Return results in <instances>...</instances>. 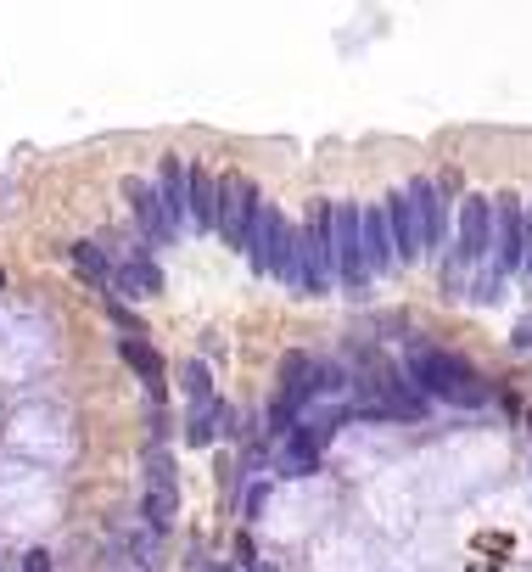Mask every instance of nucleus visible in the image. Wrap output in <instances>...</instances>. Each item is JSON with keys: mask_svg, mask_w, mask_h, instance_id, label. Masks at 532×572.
I'll return each mask as SVG.
<instances>
[{"mask_svg": "<svg viewBox=\"0 0 532 572\" xmlns=\"http://www.w3.org/2000/svg\"><path fill=\"white\" fill-rule=\"evenodd\" d=\"M404 376L415 382L420 399H443V404H454V410H476V404H488V387H482V376L471 371V359L448 354V348L409 343Z\"/></svg>", "mask_w": 532, "mask_h": 572, "instance_id": "1", "label": "nucleus"}, {"mask_svg": "<svg viewBox=\"0 0 532 572\" xmlns=\"http://www.w3.org/2000/svg\"><path fill=\"white\" fill-rule=\"evenodd\" d=\"M247 258H252V270H258V275H269V281H280V286H292V292H297L303 236H297V225L280 214L275 202H264V214H258V230H252V242H247Z\"/></svg>", "mask_w": 532, "mask_h": 572, "instance_id": "2", "label": "nucleus"}, {"mask_svg": "<svg viewBox=\"0 0 532 572\" xmlns=\"http://www.w3.org/2000/svg\"><path fill=\"white\" fill-rule=\"evenodd\" d=\"M364 202H348L336 197L331 202V247H336V286L348 292V298H370V286H376V275H370V264H364Z\"/></svg>", "mask_w": 532, "mask_h": 572, "instance_id": "3", "label": "nucleus"}, {"mask_svg": "<svg viewBox=\"0 0 532 572\" xmlns=\"http://www.w3.org/2000/svg\"><path fill=\"white\" fill-rule=\"evenodd\" d=\"M303 236V264H297V292L308 298H325L336 286V247H331V202H314L308 219L297 225Z\"/></svg>", "mask_w": 532, "mask_h": 572, "instance_id": "4", "label": "nucleus"}, {"mask_svg": "<svg viewBox=\"0 0 532 572\" xmlns=\"http://www.w3.org/2000/svg\"><path fill=\"white\" fill-rule=\"evenodd\" d=\"M258 214H264V191L252 186L247 174H224L219 180V242L247 253L252 230H258Z\"/></svg>", "mask_w": 532, "mask_h": 572, "instance_id": "5", "label": "nucleus"}, {"mask_svg": "<svg viewBox=\"0 0 532 572\" xmlns=\"http://www.w3.org/2000/svg\"><path fill=\"white\" fill-rule=\"evenodd\" d=\"M521 264H527V202L516 191H499L493 197V270L510 281L521 275Z\"/></svg>", "mask_w": 532, "mask_h": 572, "instance_id": "6", "label": "nucleus"}, {"mask_svg": "<svg viewBox=\"0 0 532 572\" xmlns=\"http://www.w3.org/2000/svg\"><path fill=\"white\" fill-rule=\"evenodd\" d=\"M448 253L460 258V264H471V270L493 264V202L482 191L460 197V225H454V247Z\"/></svg>", "mask_w": 532, "mask_h": 572, "instance_id": "7", "label": "nucleus"}, {"mask_svg": "<svg viewBox=\"0 0 532 572\" xmlns=\"http://www.w3.org/2000/svg\"><path fill=\"white\" fill-rule=\"evenodd\" d=\"M157 202H163L168 236L180 242L185 230H191V163H185L180 152H168V158L157 163Z\"/></svg>", "mask_w": 532, "mask_h": 572, "instance_id": "8", "label": "nucleus"}, {"mask_svg": "<svg viewBox=\"0 0 532 572\" xmlns=\"http://www.w3.org/2000/svg\"><path fill=\"white\" fill-rule=\"evenodd\" d=\"M409 202H415V225H420V258H443L448 242V202L437 180H409Z\"/></svg>", "mask_w": 532, "mask_h": 572, "instance_id": "9", "label": "nucleus"}, {"mask_svg": "<svg viewBox=\"0 0 532 572\" xmlns=\"http://www.w3.org/2000/svg\"><path fill=\"white\" fill-rule=\"evenodd\" d=\"M381 214H387V236H392L398 270L420 264V225H415V202H409V191H387V197H381Z\"/></svg>", "mask_w": 532, "mask_h": 572, "instance_id": "10", "label": "nucleus"}, {"mask_svg": "<svg viewBox=\"0 0 532 572\" xmlns=\"http://www.w3.org/2000/svg\"><path fill=\"white\" fill-rule=\"evenodd\" d=\"M124 197H129V214H135V225H140V247H146V253L174 242V236H168V225H163V202H157V186H146V180H135V174H129V180H124Z\"/></svg>", "mask_w": 532, "mask_h": 572, "instance_id": "11", "label": "nucleus"}, {"mask_svg": "<svg viewBox=\"0 0 532 572\" xmlns=\"http://www.w3.org/2000/svg\"><path fill=\"white\" fill-rule=\"evenodd\" d=\"M359 225H364V264H370V275H392L398 270V258H392V236H387V214H381V202H364V214H359Z\"/></svg>", "mask_w": 532, "mask_h": 572, "instance_id": "12", "label": "nucleus"}, {"mask_svg": "<svg viewBox=\"0 0 532 572\" xmlns=\"http://www.w3.org/2000/svg\"><path fill=\"white\" fill-rule=\"evenodd\" d=\"M112 286H118L124 298H152V292H163V270L152 264V253H146V247H135V253L112 270Z\"/></svg>", "mask_w": 532, "mask_h": 572, "instance_id": "13", "label": "nucleus"}, {"mask_svg": "<svg viewBox=\"0 0 532 572\" xmlns=\"http://www.w3.org/2000/svg\"><path fill=\"white\" fill-rule=\"evenodd\" d=\"M224 427H230V404H224V399L191 404V415H185V444H191V449H208Z\"/></svg>", "mask_w": 532, "mask_h": 572, "instance_id": "14", "label": "nucleus"}, {"mask_svg": "<svg viewBox=\"0 0 532 572\" xmlns=\"http://www.w3.org/2000/svg\"><path fill=\"white\" fill-rule=\"evenodd\" d=\"M118 354H124V365L146 382V393L152 399H163V387H168V365H163V354H157L152 343H118Z\"/></svg>", "mask_w": 532, "mask_h": 572, "instance_id": "15", "label": "nucleus"}, {"mask_svg": "<svg viewBox=\"0 0 532 572\" xmlns=\"http://www.w3.org/2000/svg\"><path fill=\"white\" fill-rule=\"evenodd\" d=\"M191 230H219V180L191 163Z\"/></svg>", "mask_w": 532, "mask_h": 572, "instance_id": "16", "label": "nucleus"}, {"mask_svg": "<svg viewBox=\"0 0 532 572\" xmlns=\"http://www.w3.org/2000/svg\"><path fill=\"white\" fill-rule=\"evenodd\" d=\"M320 460H325V449L314 444V438H308L303 427L292 432V438H286V444H280V455H275V466L286 477H308V472H320Z\"/></svg>", "mask_w": 532, "mask_h": 572, "instance_id": "17", "label": "nucleus"}, {"mask_svg": "<svg viewBox=\"0 0 532 572\" xmlns=\"http://www.w3.org/2000/svg\"><path fill=\"white\" fill-rule=\"evenodd\" d=\"M140 511H146V528H152V533L174 528V511H180V488H146V494H140Z\"/></svg>", "mask_w": 532, "mask_h": 572, "instance_id": "18", "label": "nucleus"}, {"mask_svg": "<svg viewBox=\"0 0 532 572\" xmlns=\"http://www.w3.org/2000/svg\"><path fill=\"white\" fill-rule=\"evenodd\" d=\"M353 387V371L342 359H320L314 365V399H336V393H348Z\"/></svg>", "mask_w": 532, "mask_h": 572, "instance_id": "19", "label": "nucleus"}, {"mask_svg": "<svg viewBox=\"0 0 532 572\" xmlns=\"http://www.w3.org/2000/svg\"><path fill=\"white\" fill-rule=\"evenodd\" d=\"M73 270H79L90 286H107V281H112V264H107V253H101L96 242H79V247H73Z\"/></svg>", "mask_w": 532, "mask_h": 572, "instance_id": "20", "label": "nucleus"}, {"mask_svg": "<svg viewBox=\"0 0 532 572\" xmlns=\"http://www.w3.org/2000/svg\"><path fill=\"white\" fill-rule=\"evenodd\" d=\"M180 387H185V399H191V404H208V399H213V376H208V365H202V359H191V365L180 371Z\"/></svg>", "mask_w": 532, "mask_h": 572, "instance_id": "21", "label": "nucleus"}, {"mask_svg": "<svg viewBox=\"0 0 532 572\" xmlns=\"http://www.w3.org/2000/svg\"><path fill=\"white\" fill-rule=\"evenodd\" d=\"M499 298H504V275L493 270V264H482V270H476V281H471V303H488V309H493Z\"/></svg>", "mask_w": 532, "mask_h": 572, "instance_id": "22", "label": "nucleus"}, {"mask_svg": "<svg viewBox=\"0 0 532 572\" xmlns=\"http://www.w3.org/2000/svg\"><path fill=\"white\" fill-rule=\"evenodd\" d=\"M146 488H180V477H174V460H168L163 449H152V460H146Z\"/></svg>", "mask_w": 532, "mask_h": 572, "instance_id": "23", "label": "nucleus"}, {"mask_svg": "<svg viewBox=\"0 0 532 572\" xmlns=\"http://www.w3.org/2000/svg\"><path fill=\"white\" fill-rule=\"evenodd\" d=\"M135 561H140V572H157V567H163V556H157V533H152V528L135 533Z\"/></svg>", "mask_w": 532, "mask_h": 572, "instance_id": "24", "label": "nucleus"}, {"mask_svg": "<svg viewBox=\"0 0 532 572\" xmlns=\"http://www.w3.org/2000/svg\"><path fill=\"white\" fill-rule=\"evenodd\" d=\"M264 500H269V483H247V494H241V522H258V516H264Z\"/></svg>", "mask_w": 532, "mask_h": 572, "instance_id": "25", "label": "nucleus"}, {"mask_svg": "<svg viewBox=\"0 0 532 572\" xmlns=\"http://www.w3.org/2000/svg\"><path fill=\"white\" fill-rule=\"evenodd\" d=\"M23 572H56V567H51V550H28V556H23Z\"/></svg>", "mask_w": 532, "mask_h": 572, "instance_id": "26", "label": "nucleus"}, {"mask_svg": "<svg viewBox=\"0 0 532 572\" xmlns=\"http://www.w3.org/2000/svg\"><path fill=\"white\" fill-rule=\"evenodd\" d=\"M510 348H521V354H527V348H532V315H527V320H521V326H516V331H510Z\"/></svg>", "mask_w": 532, "mask_h": 572, "instance_id": "27", "label": "nucleus"}, {"mask_svg": "<svg viewBox=\"0 0 532 572\" xmlns=\"http://www.w3.org/2000/svg\"><path fill=\"white\" fill-rule=\"evenodd\" d=\"M0 286H6V275H0Z\"/></svg>", "mask_w": 532, "mask_h": 572, "instance_id": "28", "label": "nucleus"}, {"mask_svg": "<svg viewBox=\"0 0 532 572\" xmlns=\"http://www.w3.org/2000/svg\"><path fill=\"white\" fill-rule=\"evenodd\" d=\"M213 572H224V567H213Z\"/></svg>", "mask_w": 532, "mask_h": 572, "instance_id": "29", "label": "nucleus"}]
</instances>
